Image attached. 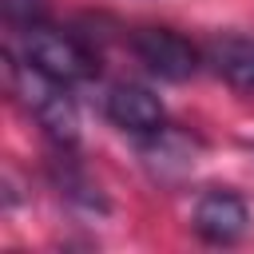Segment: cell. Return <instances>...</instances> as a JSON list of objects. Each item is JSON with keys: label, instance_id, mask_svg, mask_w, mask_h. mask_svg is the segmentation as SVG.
Segmentation results:
<instances>
[{"label": "cell", "instance_id": "1", "mask_svg": "<svg viewBox=\"0 0 254 254\" xmlns=\"http://www.w3.org/2000/svg\"><path fill=\"white\" fill-rule=\"evenodd\" d=\"M8 79H12V91L20 95V103L32 111V119L48 131V139H56L60 147L75 143L79 115H75V103L67 95V83L44 75L24 56H8Z\"/></svg>", "mask_w": 254, "mask_h": 254}, {"label": "cell", "instance_id": "2", "mask_svg": "<svg viewBox=\"0 0 254 254\" xmlns=\"http://www.w3.org/2000/svg\"><path fill=\"white\" fill-rule=\"evenodd\" d=\"M32 67H40L44 75L60 79V83H79L91 79L95 71V56L67 32H56L48 24H36L24 32V52H20Z\"/></svg>", "mask_w": 254, "mask_h": 254}, {"label": "cell", "instance_id": "3", "mask_svg": "<svg viewBox=\"0 0 254 254\" xmlns=\"http://www.w3.org/2000/svg\"><path fill=\"white\" fill-rule=\"evenodd\" d=\"M131 48H135L139 64H143L151 75L171 79V83L190 79V75L198 71V64H202V52H198L187 36H179V32H171V28H143V32H135Z\"/></svg>", "mask_w": 254, "mask_h": 254}, {"label": "cell", "instance_id": "4", "mask_svg": "<svg viewBox=\"0 0 254 254\" xmlns=\"http://www.w3.org/2000/svg\"><path fill=\"white\" fill-rule=\"evenodd\" d=\"M190 222H194L198 238H206V242H214V246H230V242H238V238L246 234L250 210H246V202H242L238 194H230V190H206V194L194 202Z\"/></svg>", "mask_w": 254, "mask_h": 254}, {"label": "cell", "instance_id": "5", "mask_svg": "<svg viewBox=\"0 0 254 254\" xmlns=\"http://www.w3.org/2000/svg\"><path fill=\"white\" fill-rule=\"evenodd\" d=\"M107 119L119 131H131V135H159L167 111H163L155 91H147L139 83H119L107 95Z\"/></svg>", "mask_w": 254, "mask_h": 254}, {"label": "cell", "instance_id": "6", "mask_svg": "<svg viewBox=\"0 0 254 254\" xmlns=\"http://www.w3.org/2000/svg\"><path fill=\"white\" fill-rule=\"evenodd\" d=\"M202 64L218 79H226L238 91H254V40L246 36H214L202 48Z\"/></svg>", "mask_w": 254, "mask_h": 254}, {"label": "cell", "instance_id": "7", "mask_svg": "<svg viewBox=\"0 0 254 254\" xmlns=\"http://www.w3.org/2000/svg\"><path fill=\"white\" fill-rule=\"evenodd\" d=\"M44 12H48V0H4V16L20 28L44 24Z\"/></svg>", "mask_w": 254, "mask_h": 254}]
</instances>
